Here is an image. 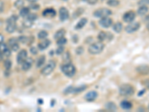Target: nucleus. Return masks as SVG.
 Returning <instances> with one entry per match:
<instances>
[{"label": "nucleus", "instance_id": "38", "mask_svg": "<svg viewBox=\"0 0 149 112\" xmlns=\"http://www.w3.org/2000/svg\"><path fill=\"white\" fill-rule=\"evenodd\" d=\"M4 6H5V5H4V2L0 0V13L2 12V11L4 10Z\"/></svg>", "mask_w": 149, "mask_h": 112}, {"label": "nucleus", "instance_id": "10", "mask_svg": "<svg viewBox=\"0 0 149 112\" xmlns=\"http://www.w3.org/2000/svg\"><path fill=\"white\" fill-rule=\"evenodd\" d=\"M139 27H140V24L138 22H131L128 26H126L125 31H127L128 33L135 32V31H137V30L139 29Z\"/></svg>", "mask_w": 149, "mask_h": 112}, {"label": "nucleus", "instance_id": "48", "mask_svg": "<svg viewBox=\"0 0 149 112\" xmlns=\"http://www.w3.org/2000/svg\"><path fill=\"white\" fill-rule=\"evenodd\" d=\"M83 1H84V2H87V0H83Z\"/></svg>", "mask_w": 149, "mask_h": 112}, {"label": "nucleus", "instance_id": "11", "mask_svg": "<svg viewBox=\"0 0 149 112\" xmlns=\"http://www.w3.org/2000/svg\"><path fill=\"white\" fill-rule=\"evenodd\" d=\"M28 54L27 51L25 49H22L19 53L17 54V61L19 64H22V63L24 62V61L27 58Z\"/></svg>", "mask_w": 149, "mask_h": 112}, {"label": "nucleus", "instance_id": "16", "mask_svg": "<svg viewBox=\"0 0 149 112\" xmlns=\"http://www.w3.org/2000/svg\"><path fill=\"white\" fill-rule=\"evenodd\" d=\"M97 97H98V93H97V92L93 90V91L88 92V93L86 94L85 99L87 100V101H89V102H93V101H94V100L97 98Z\"/></svg>", "mask_w": 149, "mask_h": 112}, {"label": "nucleus", "instance_id": "15", "mask_svg": "<svg viewBox=\"0 0 149 112\" xmlns=\"http://www.w3.org/2000/svg\"><path fill=\"white\" fill-rule=\"evenodd\" d=\"M33 64V59L31 58H27L24 61V62L22 64V70L27 71L30 69L32 66Z\"/></svg>", "mask_w": 149, "mask_h": 112}, {"label": "nucleus", "instance_id": "32", "mask_svg": "<svg viewBox=\"0 0 149 112\" xmlns=\"http://www.w3.org/2000/svg\"><path fill=\"white\" fill-rule=\"evenodd\" d=\"M108 5H110L111 7H116L117 5H119V0H109L107 2Z\"/></svg>", "mask_w": 149, "mask_h": 112}, {"label": "nucleus", "instance_id": "24", "mask_svg": "<svg viewBox=\"0 0 149 112\" xmlns=\"http://www.w3.org/2000/svg\"><path fill=\"white\" fill-rule=\"evenodd\" d=\"M87 19H86V18H82V19L77 23V25L76 26V29H82V28L87 24Z\"/></svg>", "mask_w": 149, "mask_h": 112}, {"label": "nucleus", "instance_id": "44", "mask_svg": "<svg viewBox=\"0 0 149 112\" xmlns=\"http://www.w3.org/2000/svg\"><path fill=\"white\" fill-rule=\"evenodd\" d=\"M4 41V36L2 35V34H0V44L2 43H3Z\"/></svg>", "mask_w": 149, "mask_h": 112}, {"label": "nucleus", "instance_id": "27", "mask_svg": "<svg viewBox=\"0 0 149 112\" xmlns=\"http://www.w3.org/2000/svg\"><path fill=\"white\" fill-rule=\"evenodd\" d=\"M106 109L109 111H115L117 109V108H116V105L113 103V102H107V103L106 104Z\"/></svg>", "mask_w": 149, "mask_h": 112}, {"label": "nucleus", "instance_id": "31", "mask_svg": "<svg viewBox=\"0 0 149 112\" xmlns=\"http://www.w3.org/2000/svg\"><path fill=\"white\" fill-rule=\"evenodd\" d=\"M33 23H34V21L30 20L29 19L26 18L24 21H23V26L26 28H30L31 26H32Z\"/></svg>", "mask_w": 149, "mask_h": 112}, {"label": "nucleus", "instance_id": "22", "mask_svg": "<svg viewBox=\"0 0 149 112\" xmlns=\"http://www.w3.org/2000/svg\"><path fill=\"white\" fill-rule=\"evenodd\" d=\"M148 11V8L146 6V5H141V7L138 9V14L140 16H143L145 14H146Z\"/></svg>", "mask_w": 149, "mask_h": 112}, {"label": "nucleus", "instance_id": "20", "mask_svg": "<svg viewBox=\"0 0 149 112\" xmlns=\"http://www.w3.org/2000/svg\"><path fill=\"white\" fill-rule=\"evenodd\" d=\"M137 72H139L140 74H148L149 72V67L146 65L139 66V67H138L137 68Z\"/></svg>", "mask_w": 149, "mask_h": 112}, {"label": "nucleus", "instance_id": "18", "mask_svg": "<svg viewBox=\"0 0 149 112\" xmlns=\"http://www.w3.org/2000/svg\"><path fill=\"white\" fill-rule=\"evenodd\" d=\"M50 44V40L47 38H45V39H42V40L38 43V48L40 49L43 50V49H46L47 47L49 46Z\"/></svg>", "mask_w": 149, "mask_h": 112}, {"label": "nucleus", "instance_id": "42", "mask_svg": "<svg viewBox=\"0 0 149 112\" xmlns=\"http://www.w3.org/2000/svg\"><path fill=\"white\" fill-rule=\"evenodd\" d=\"M31 53L34 54V55H36V54L37 53V50L34 48V47H32V48H31Z\"/></svg>", "mask_w": 149, "mask_h": 112}, {"label": "nucleus", "instance_id": "41", "mask_svg": "<svg viewBox=\"0 0 149 112\" xmlns=\"http://www.w3.org/2000/svg\"><path fill=\"white\" fill-rule=\"evenodd\" d=\"M30 7H31V8L34 9V10H37V8H39L40 6H39V5H37V4H33V5H31V6H30Z\"/></svg>", "mask_w": 149, "mask_h": 112}, {"label": "nucleus", "instance_id": "30", "mask_svg": "<svg viewBox=\"0 0 149 112\" xmlns=\"http://www.w3.org/2000/svg\"><path fill=\"white\" fill-rule=\"evenodd\" d=\"M46 61V58H45V56L42 55L39 58V59L37 60V67H40Z\"/></svg>", "mask_w": 149, "mask_h": 112}, {"label": "nucleus", "instance_id": "6", "mask_svg": "<svg viewBox=\"0 0 149 112\" xmlns=\"http://www.w3.org/2000/svg\"><path fill=\"white\" fill-rule=\"evenodd\" d=\"M112 14L111 10L107 8H101L96 10L94 12V16L96 17L103 18L110 16Z\"/></svg>", "mask_w": 149, "mask_h": 112}, {"label": "nucleus", "instance_id": "25", "mask_svg": "<svg viewBox=\"0 0 149 112\" xmlns=\"http://www.w3.org/2000/svg\"><path fill=\"white\" fill-rule=\"evenodd\" d=\"M11 65H12V64H11L10 60H9V59H6V60L5 61V62H4V67H5V73H6L7 72L9 73L10 68H11Z\"/></svg>", "mask_w": 149, "mask_h": 112}, {"label": "nucleus", "instance_id": "5", "mask_svg": "<svg viewBox=\"0 0 149 112\" xmlns=\"http://www.w3.org/2000/svg\"><path fill=\"white\" fill-rule=\"evenodd\" d=\"M55 66H56V64H55V61H50L45 66L43 67V69L42 70V74L44 75V76H48V75H49L54 70V69L55 68Z\"/></svg>", "mask_w": 149, "mask_h": 112}, {"label": "nucleus", "instance_id": "39", "mask_svg": "<svg viewBox=\"0 0 149 112\" xmlns=\"http://www.w3.org/2000/svg\"><path fill=\"white\" fill-rule=\"evenodd\" d=\"M148 2H149V0H141L139 4L141 5H146Z\"/></svg>", "mask_w": 149, "mask_h": 112}, {"label": "nucleus", "instance_id": "4", "mask_svg": "<svg viewBox=\"0 0 149 112\" xmlns=\"http://www.w3.org/2000/svg\"><path fill=\"white\" fill-rule=\"evenodd\" d=\"M61 70L67 76L72 77L76 73V67L70 63H67V64H65L62 66Z\"/></svg>", "mask_w": 149, "mask_h": 112}, {"label": "nucleus", "instance_id": "23", "mask_svg": "<svg viewBox=\"0 0 149 112\" xmlns=\"http://www.w3.org/2000/svg\"><path fill=\"white\" fill-rule=\"evenodd\" d=\"M30 14V10L28 8H22L19 10V15L22 17H27V16Z\"/></svg>", "mask_w": 149, "mask_h": 112}, {"label": "nucleus", "instance_id": "19", "mask_svg": "<svg viewBox=\"0 0 149 112\" xmlns=\"http://www.w3.org/2000/svg\"><path fill=\"white\" fill-rule=\"evenodd\" d=\"M112 36V35L110 33H105L104 31H101V32L98 34V39L99 40V41L102 42V41H105V40H110V37Z\"/></svg>", "mask_w": 149, "mask_h": 112}, {"label": "nucleus", "instance_id": "3", "mask_svg": "<svg viewBox=\"0 0 149 112\" xmlns=\"http://www.w3.org/2000/svg\"><path fill=\"white\" fill-rule=\"evenodd\" d=\"M134 91H135V90L133 88V86L128 85V84L122 85L119 88L120 94L122 96H124V97H130V96L134 94Z\"/></svg>", "mask_w": 149, "mask_h": 112}, {"label": "nucleus", "instance_id": "34", "mask_svg": "<svg viewBox=\"0 0 149 112\" xmlns=\"http://www.w3.org/2000/svg\"><path fill=\"white\" fill-rule=\"evenodd\" d=\"M66 43H67V39H66L64 37L60 38L58 40H57V43H58L59 46H64Z\"/></svg>", "mask_w": 149, "mask_h": 112}, {"label": "nucleus", "instance_id": "21", "mask_svg": "<svg viewBox=\"0 0 149 112\" xmlns=\"http://www.w3.org/2000/svg\"><path fill=\"white\" fill-rule=\"evenodd\" d=\"M121 107L125 110H129L132 108V103L127 100H124L121 102Z\"/></svg>", "mask_w": 149, "mask_h": 112}, {"label": "nucleus", "instance_id": "28", "mask_svg": "<svg viewBox=\"0 0 149 112\" xmlns=\"http://www.w3.org/2000/svg\"><path fill=\"white\" fill-rule=\"evenodd\" d=\"M122 28H123V26H122V24L121 23V22H116V24H114L113 29L116 32L119 33L120 31L122 30Z\"/></svg>", "mask_w": 149, "mask_h": 112}, {"label": "nucleus", "instance_id": "12", "mask_svg": "<svg viewBox=\"0 0 149 112\" xmlns=\"http://www.w3.org/2000/svg\"><path fill=\"white\" fill-rule=\"evenodd\" d=\"M136 17V14L134 11L130 10L125 13L123 15V20L125 22H131L134 20Z\"/></svg>", "mask_w": 149, "mask_h": 112}, {"label": "nucleus", "instance_id": "26", "mask_svg": "<svg viewBox=\"0 0 149 112\" xmlns=\"http://www.w3.org/2000/svg\"><path fill=\"white\" fill-rule=\"evenodd\" d=\"M65 33H66V31L64 29L58 30V31L55 33V38L56 39V40H58V39H60V38L64 37V35H65Z\"/></svg>", "mask_w": 149, "mask_h": 112}, {"label": "nucleus", "instance_id": "46", "mask_svg": "<svg viewBox=\"0 0 149 112\" xmlns=\"http://www.w3.org/2000/svg\"><path fill=\"white\" fill-rule=\"evenodd\" d=\"M147 29H148L149 30V22H148V25H147Z\"/></svg>", "mask_w": 149, "mask_h": 112}, {"label": "nucleus", "instance_id": "49", "mask_svg": "<svg viewBox=\"0 0 149 112\" xmlns=\"http://www.w3.org/2000/svg\"><path fill=\"white\" fill-rule=\"evenodd\" d=\"M64 1H67V0H64Z\"/></svg>", "mask_w": 149, "mask_h": 112}, {"label": "nucleus", "instance_id": "37", "mask_svg": "<svg viewBox=\"0 0 149 112\" xmlns=\"http://www.w3.org/2000/svg\"><path fill=\"white\" fill-rule=\"evenodd\" d=\"M64 48L63 46H59V47L56 50V53L58 54V55H60V54H62L64 52Z\"/></svg>", "mask_w": 149, "mask_h": 112}, {"label": "nucleus", "instance_id": "35", "mask_svg": "<svg viewBox=\"0 0 149 112\" xmlns=\"http://www.w3.org/2000/svg\"><path fill=\"white\" fill-rule=\"evenodd\" d=\"M18 39H19L18 40L22 43H28V38H27V37H26V36H21V37H19Z\"/></svg>", "mask_w": 149, "mask_h": 112}, {"label": "nucleus", "instance_id": "40", "mask_svg": "<svg viewBox=\"0 0 149 112\" xmlns=\"http://www.w3.org/2000/svg\"><path fill=\"white\" fill-rule=\"evenodd\" d=\"M97 2H98V0H87V2L89 5H95Z\"/></svg>", "mask_w": 149, "mask_h": 112}, {"label": "nucleus", "instance_id": "17", "mask_svg": "<svg viewBox=\"0 0 149 112\" xmlns=\"http://www.w3.org/2000/svg\"><path fill=\"white\" fill-rule=\"evenodd\" d=\"M43 15L46 17H54L56 15V11L53 8H46L43 11Z\"/></svg>", "mask_w": 149, "mask_h": 112}, {"label": "nucleus", "instance_id": "1", "mask_svg": "<svg viewBox=\"0 0 149 112\" xmlns=\"http://www.w3.org/2000/svg\"><path fill=\"white\" fill-rule=\"evenodd\" d=\"M105 48V45L103 44L102 42H96V43H93L89 46V52L93 55H97V54L101 53Z\"/></svg>", "mask_w": 149, "mask_h": 112}, {"label": "nucleus", "instance_id": "33", "mask_svg": "<svg viewBox=\"0 0 149 112\" xmlns=\"http://www.w3.org/2000/svg\"><path fill=\"white\" fill-rule=\"evenodd\" d=\"M47 36H48V33L46 31H40L38 33V38L40 39H45L47 38Z\"/></svg>", "mask_w": 149, "mask_h": 112}, {"label": "nucleus", "instance_id": "47", "mask_svg": "<svg viewBox=\"0 0 149 112\" xmlns=\"http://www.w3.org/2000/svg\"><path fill=\"white\" fill-rule=\"evenodd\" d=\"M2 55H1V54H0V60H2Z\"/></svg>", "mask_w": 149, "mask_h": 112}, {"label": "nucleus", "instance_id": "13", "mask_svg": "<svg viewBox=\"0 0 149 112\" xmlns=\"http://www.w3.org/2000/svg\"><path fill=\"white\" fill-rule=\"evenodd\" d=\"M99 24L100 26H102V27L104 28H109L112 26V24H113V20H112V19L108 17H103L100 19Z\"/></svg>", "mask_w": 149, "mask_h": 112}, {"label": "nucleus", "instance_id": "8", "mask_svg": "<svg viewBox=\"0 0 149 112\" xmlns=\"http://www.w3.org/2000/svg\"><path fill=\"white\" fill-rule=\"evenodd\" d=\"M86 88H87V86H86V85L75 87V88H73V87H69L68 88H67V90H66L64 93H65L66 94H67V93H79V92L84 91Z\"/></svg>", "mask_w": 149, "mask_h": 112}, {"label": "nucleus", "instance_id": "43", "mask_svg": "<svg viewBox=\"0 0 149 112\" xmlns=\"http://www.w3.org/2000/svg\"><path fill=\"white\" fill-rule=\"evenodd\" d=\"M145 85V86L146 87V88H148L149 89V79H147L146 80V81H144V83H143Z\"/></svg>", "mask_w": 149, "mask_h": 112}, {"label": "nucleus", "instance_id": "29", "mask_svg": "<svg viewBox=\"0 0 149 112\" xmlns=\"http://www.w3.org/2000/svg\"><path fill=\"white\" fill-rule=\"evenodd\" d=\"M23 5H24V1L23 0H17L14 2V6L18 9H21L22 8H23Z\"/></svg>", "mask_w": 149, "mask_h": 112}, {"label": "nucleus", "instance_id": "14", "mask_svg": "<svg viewBox=\"0 0 149 112\" xmlns=\"http://www.w3.org/2000/svg\"><path fill=\"white\" fill-rule=\"evenodd\" d=\"M69 11L66 8L62 7L60 8V10H59V17H60V19L61 21L67 20L69 18Z\"/></svg>", "mask_w": 149, "mask_h": 112}, {"label": "nucleus", "instance_id": "2", "mask_svg": "<svg viewBox=\"0 0 149 112\" xmlns=\"http://www.w3.org/2000/svg\"><path fill=\"white\" fill-rule=\"evenodd\" d=\"M17 20V17L16 15H12L9 17L7 20V26H6V31L8 33H13L17 29L16 22Z\"/></svg>", "mask_w": 149, "mask_h": 112}, {"label": "nucleus", "instance_id": "45", "mask_svg": "<svg viewBox=\"0 0 149 112\" xmlns=\"http://www.w3.org/2000/svg\"><path fill=\"white\" fill-rule=\"evenodd\" d=\"M28 2H37V1H38V0H28Z\"/></svg>", "mask_w": 149, "mask_h": 112}, {"label": "nucleus", "instance_id": "7", "mask_svg": "<svg viewBox=\"0 0 149 112\" xmlns=\"http://www.w3.org/2000/svg\"><path fill=\"white\" fill-rule=\"evenodd\" d=\"M11 50L10 49L9 47L6 43H2L0 44V54L2 55V58H8L11 54Z\"/></svg>", "mask_w": 149, "mask_h": 112}, {"label": "nucleus", "instance_id": "9", "mask_svg": "<svg viewBox=\"0 0 149 112\" xmlns=\"http://www.w3.org/2000/svg\"><path fill=\"white\" fill-rule=\"evenodd\" d=\"M8 47L11 51H13V52H17L19 48V40H17V38H10V40H8Z\"/></svg>", "mask_w": 149, "mask_h": 112}, {"label": "nucleus", "instance_id": "36", "mask_svg": "<svg viewBox=\"0 0 149 112\" xmlns=\"http://www.w3.org/2000/svg\"><path fill=\"white\" fill-rule=\"evenodd\" d=\"M28 19H29L31 21H34L35 19H37V15L35 14H29L27 16V17Z\"/></svg>", "mask_w": 149, "mask_h": 112}]
</instances>
